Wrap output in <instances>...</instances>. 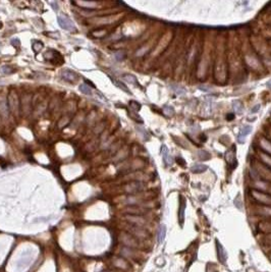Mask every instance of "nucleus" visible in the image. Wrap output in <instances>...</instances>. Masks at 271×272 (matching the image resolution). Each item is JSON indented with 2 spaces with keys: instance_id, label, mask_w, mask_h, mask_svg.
<instances>
[{
  "instance_id": "19",
  "label": "nucleus",
  "mask_w": 271,
  "mask_h": 272,
  "mask_svg": "<svg viewBox=\"0 0 271 272\" xmlns=\"http://www.w3.org/2000/svg\"><path fill=\"white\" fill-rule=\"evenodd\" d=\"M12 67H10L9 65H2L0 67V73H4V75H7V73H12Z\"/></svg>"
},
{
  "instance_id": "5",
  "label": "nucleus",
  "mask_w": 271,
  "mask_h": 272,
  "mask_svg": "<svg viewBox=\"0 0 271 272\" xmlns=\"http://www.w3.org/2000/svg\"><path fill=\"white\" fill-rule=\"evenodd\" d=\"M125 218H127L129 221H131L132 223L136 224V225H138V226H141V225H143V224H145V219L141 217V216L127 215V216H125Z\"/></svg>"
},
{
  "instance_id": "2",
  "label": "nucleus",
  "mask_w": 271,
  "mask_h": 272,
  "mask_svg": "<svg viewBox=\"0 0 271 272\" xmlns=\"http://www.w3.org/2000/svg\"><path fill=\"white\" fill-rule=\"evenodd\" d=\"M7 102H8V107L10 108V110L12 112H16L18 109V96L14 92H10L9 95H8L7 98Z\"/></svg>"
},
{
  "instance_id": "16",
  "label": "nucleus",
  "mask_w": 271,
  "mask_h": 272,
  "mask_svg": "<svg viewBox=\"0 0 271 272\" xmlns=\"http://www.w3.org/2000/svg\"><path fill=\"white\" fill-rule=\"evenodd\" d=\"M232 104H233V109L235 110V112L239 113V114H241V113L243 112V106H242V103L239 102V101H233Z\"/></svg>"
},
{
  "instance_id": "1",
  "label": "nucleus",
  "mask_w": 271,
  "mask_h": 272,
  "mask_svg": "<svg viewBox=\"0 0 271 272\" xmlns=\"http://www.w3.org/2000/svg\"><path fill=\"white\" fill-rule=\"evenodd\" d=\"M57 22H58V24L60 26V28L64 29V30H67V31L74 30V22H72V20L67 15L57 16Z\"/></svg>"
},
{
  "instance_id": "14",
  "label": "nucleus",
  "mask_w": 271,
  "mask_h": 272,
  "mask_svg": "<svg viewBox=\"0 0 271 272\" xmlns=\"http://www.w3.org/2000/svg\"><path fill=\"white\" fill-rule=\"evenodd\" d=\"M141 183H139V182H133V183H131V185H127V192H137V191H140L141 189Z\"/></svg>"
},
{
  "instance_id": "15",
  "label": "nucleus",
  "mask_w": 271,
  "mask_h": 272,
  "mask_svg": "<svg viewBox=\"0 0 271 272\" xmlns=\"http://www.w3.org/2000/svg\"><path fill=\"white\" fill-rule=\"evenodd\" d=\"M123 80H125V82H127V83L133 84V85H137V84H138V81H137L136 77H134V76H132V75L123 76Z\"/></svg>"
},
{
  "instance_id": "17",
  "label": "nucleus",
  "mask_w": 271,
  "mask_h": 272,
  "mask_svg": "<svg viewBox=\"0 0 271 272\" xmlns=\"http://www.w3.org/2000/svg\"><path fill=\"white\" fill-rule=\"evenodd\" d=\"M181 200H183V203H181V210H179V220H181V222L183 221V216H185V209H186L185 199L181 198Z\"/></svg>"
},
{
  "instance_id": "4",
  "label": "nucleus",
  "mask_w": 271,
  "mask_h": 272,
  "mask_svg": "<svg viewBox=\"0 0 271 272\" xmlns=\"http://www.w3.org/2000/svg\"><path fill=\"white\" fill-rule=\"evenodd\" d=\"M251 131H252V127H250V125H245V127L239 131V137H237V141H239V143L243 144L244 142H245L244 138H245L247 135H249V134L251 133Z\"/></svg>"
},
{
  "instance_id": "18",
  "label": "nucleus",
  "mask_w": 271,
  "mask_h": 272,
  "mask_svg": "<svg viewBox=\"0 0 271 272\" xmlns=\"http://www.w3.org/2000/svg\"><path fill=\"white\" fill-rule=\"evenodd\" d=\"M112 81H113V83H114L115 85L117 86V87H118V88H120L121 90H123V91H125V93H130L129 89H127V86L125 85V84H123V83H121V82L117 81V80H114V79H113Z\"/></svg>"
},
{
  "instance_id": "27",
  "label": "nucleus",
  "mask_w": 271,
  "mask_h": 272,
  "mask_svg": "<svg viewBox=\"0 0 271 272\" xmlns=\"http://www.w3.org/2000/svg\"><path fill=\"white\" fill-rule=\"evenodd\" d=\"M268 87H269V88H271V81L269 82V83H268Z\"/></svg>"
},
{
  "instance_id": "21",
  "label": "nucleus",
  "mask_w": 271,
  "mask_h": 272,
  "mask_svg": "<svg viewBox=\"0 0 271 272\" xmlns=\"http://www.w3.org/2000/svg\"><path fill=\"white\" fill-rule=\"evenodd\" d=\"M78 5H81V6H88V7H93V6L96 5V3H95V2H83V1L78 2Z\"/></svg>"
},
{
  "instance_id": "8",
  "label": "nucleus",
  "mask_w": 271,
  "mask_h": 272,
  "mask_svg": "<svg viewBox=\"0 0 271 272\" xmlns=\"http://www.w3.org/2000/svg\"><path fill=\"white\" fill-rule=\"evenodd\" d=\"M162 154H163V161L166 165H170L172 163V159H171L170 155L168 154V150L165 146H163L162 148Z\"/></svg>"
},
{
  "instance_id": "3",
  "label": "nucleus",
  "mask_w": 271,
  "mask_h": 272,
  "mask_svg": "<svg viewBox=\"0 0 271 272\" xmlns=\"http://www.w3.org/2000/svg\"><path fill=\"white\" fill-rule=\"evenodd\" d=\"M121 238V241H123V243L125 245V246L127 247H131V248H135V247L138 246V242H137L136 238H134L133 236H131V234H121L120 236Z\"/></svg>"
},
{
  "instance_id": "23",
  "label": "nucleus",
  "mask_w": 271,
  "mask_h": 272,
  "mask_svg": "<svg viewBox=\"0 0 271 272\" xmlns=\"http://www.w3.org/2000/svg\"><path fill=\"white\" fill-rule=\"evenodd\" d=\"M164 111L166 112L167 115H171L173 113V109L171 108L170 106H165L164 107Z\"/></svg>"
},
{
  "instance_id": "22",
  "label": "nucleus",
  "mask_w": 271,
  "mask_h": 272,
  "mask_svg": "<svg viewBox=\"0 0 271 272\" xmlns=\"http://www.w3.org/2000/svg\"><path fill=\"white\" fill-rule=\"evenodd\" d=\"M131 105H132V108H133V109H135L136 111L140 110V108H141V105L139 104V103L135 102V101H132V102H131Z\"/></svg>"
},
{
  "instance_id": "11",
  "label": "nucleus",
  "mask_w": 271,
  "mask_h": 272,
  "mask_svg": "<svg viewBox=\"0 0 271 272\" xmlns=\"http://www.w3.org/2000/svg\"><path fill=\"white\" fill-rule=\"evenodd\" d=\"M217 251H218L219 260H220L222 263H224L225 260H226V254H225V252H224V250H223V248H222V247H221L219 244H217Z\"/></svg>"
},
{
  "instance_id": "10",
  "label": "nucleus",
  "mask_w": 271,
  "mask_h": 272,
  "mask_svg": "<svg viewBox=\"0 0 271 272\" xmlns=\"http://www.w3.org/2000/svg\"><path fill=\"white\" fill-rule=\"evenodd\" d=\"M165 234H166V227H165V225H161L158 230V234H157V238H158L159 243L163 242V240L165 238Z\"/></svg>"
},
{
  "instance_id": "12",
  "label": "nucleus",
  "mask_w": 271,
  "mask_h": 272,
  "mask_svg": "<svg viewBox=\"0 0 271 272\" xmlns=\"http://www.w3.org/2000/svg\"><path fill=\"white\" fill-rule=\"evenodd\" d=\"M131 229H132V232H133V234L137 236H140V238H144V236H146V232H145L144 230L141 229L140 227H138V226H133Z\"/></svg>"
},
{
  "instance_id": "6",
  "label": "nucleus",
  "mask_w": 271,
  "mask_h": 272,
  "mask_svg": "<svg viewBox=\"0 0 271 272\" xmlns=\"http://www.w3.org/2000/svg\"><path fill=\"white\" fill-rule=\"evenodd\" d=\"M61 76H62L63 79L67 80V81H69V82L74 81V80L76 79V73H74V71H70V69H64V71H62Z\"/></svg>"
},
{
  "instance_id": "9",
  "label": "nucleus",
  "mask_w": 271,
  "mask_h": 272,
  "mask_svg": "<svg viewBox=\"0 0 271 272\" xmlns=\"http://www.w3.org/2000/svg\"><path fill=\"white\" fill-rule=\"evenodd\" d=\"M191 170L194 173H202V172L207 170V166L204 165V164H196L191 168Z\"/></svg>"
},
{
  "instance_id": "13",
  "label": "nucleus",
  "mask_w": 271,
  "mask_h": 272,
  "mask_svg": "<svg viewBox=\"0 0 271 272\" xmlns=\"http://www.w3.org/2000/svg\"><path fill=\"white\" fill-rule=\"evenodd\" d=\"M78 89H80V91L83 93V94H85V95H92V89H91V88L89 87L87 84H81L80 87H78Z\"/></svg>"
},
{
  "instance_id": "20",
  "label": "nucleus",
  "mask_w": 271,
  "mask_h": 272,
  "mask_svg": "<svg viewBox=\"0 0 271 272\" xmlns=\"http://www.w3.org/2000/svg\"><path fill=\"white\" fill-rule=\"evenodd\" d=\"M43 48V43L41 42H34L33 43V49L35 52H39Z\"/></svg>"
},
{
  "instance_id": "24",
  "label": "nucleus",
  "mask_w": 271,
  "mask_h": 272,
  "mask_svg": "<svg viewBox=\"0 0 271 272\" xmlns=\"http://www.w3.org/2000/svg\"><path fill=\"white\" fill-rule=\"evenodd\" d=\"M123 56H125L123 52H117V53H115V58H116L117 60H123Z\"/></svg>"
},
{
  "instance_id": "7",
  "label": "nucleus",
  "mask_w": 271,
  "mask_h": 272,
  "mask_svg": "<svg viewBox=\"0 0 271 272\" xmlns=\"http://www.w3.org/2000/svg\"><path fill=\"white\" fill-rule=\"evenodd\" d=\"M0 113L4 117L8 115V104L5 98H0Z\"/></svg>"
},
{
  "instance_id": "25",
  "label": "nucleus",
  "mask_w": 271,
  "mask_h": 272,
  "mask_svg": "<svg viewBox=\"0 0 271 272\" xmlns=\"http://www.w3.org/2000/svg\"><path fill=\"white\" fill-rule=\"evenodd\" d=\"M11 44L13 45V46H20V40H18V38H15V39H12L11 40Z\"/></svg>"
},
{
  "instance_id": "26",
  "label": "nucleus",
  "mask_w": 271,
  "mask_h": 272,
  "mask_svg": "<svg viewBox=\"0 0 271 272\" xmlns=\"http://www.w3.org/2000/svg\"><path fill=\"white\" fill-rule=\"evenodd\" d=\"M259 108H260V106H259V105H257V107H256V108L254 107V108L252 109V112H257V111L259 110Z\"/></svg>"
}]
</instances>
